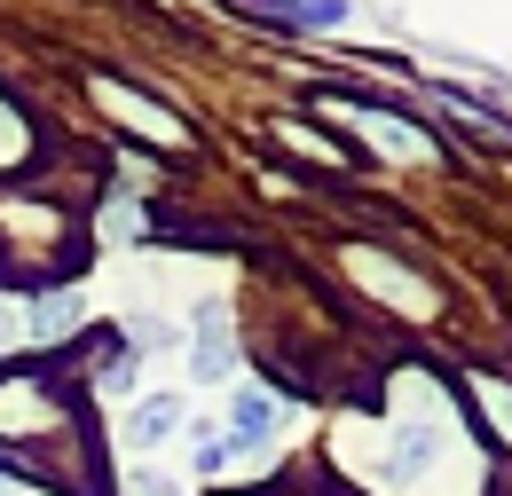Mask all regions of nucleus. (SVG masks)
<instances>
[{
    "label": "nucleus",
    "instance_id": "5",
    "mask_svg": "<svg viewBox=\"0 0 512 496\" xmlns=\"http://www.w3.org/2000/svg\"><path fill=\"white\" fill-rule=\"evenodd\" d=\"M363 126H371V142L379 150H394V158H410V166H426V134L402 119H386V111H363Z\"/></svg>",
    "mask_w": 512,
    "mask_h": 496
},
{
    "label": "nucleus",
    "instance_id": "10",
    "mask_svg": "<svg viewBox=\"0 0 512 496\" xmlns=\"http://www.w3.org/2000/svg\"><path fill=\"white\" fill-rule=\"evenodd\" d=\"M134 363H142V355H134ZM134 363H127V347H111V363H103V386H111V394H127Z\"/></svg>",
    "mask_w": 512,
    "mask_h": 496
},
{
    "label": "nucleus",
    "instance_id": "12",
    "mask_svg": "<svg viewBox=\"0 0 512 496\" xmlns=\"http://www.w3.org/2000/svg\"><path fill=\"white\" fill-rule=\"evenodd\" d=\"M489 402H497V410H505V434H512V394H505V386H489Z\"/></svg>",
    "mask_w": 512,
    "mask_h": 496
},
{
    "label": "nucleus",
    "instance_id": "3",
    "mask_svg": "<svg viewBox=\"0 0 512 496\" xmlns=\"http://www.w3.org/2000/svg\"><path fill=\"white\" fill-rule=\"evenodd\" d=\"M434 457H442V434H434V426H402V434H394V449H386V481H418V473H426V465H434Z\"/></svg>",
    "mask_w": 512,
    "mask_h": 496
},
{
    "label": "nucleus",
    "instance_id": "6",
    "mask_svg": "<svg viewBox=\"0 0 512 496\" xmlns=\"http://www.w3.org/2000/svg\"><path fill=\"white\" fill-rule=\"evenodd\" d=\"M71 323H79V292H48V300L32 308V331H40V339H64Z\"/></svg>",
    "mask_w": 512,
    "mask_h": 496
},
{
    "label": "nucleus",
    "instance_id": "4",
    "mask_svg": "<svg viewBox=\"0 0 512 496\" xmlns=\"http://www.w3.org/2000/svg\"><path fill=\"white\" fill-rule=\"evenodd\" d=\"M174 426H182V402L174 394H150V402H134V418H127V449H158Z\"/></svg>",
    "mask_w": 512,
    "mask_h": 496
},
{
    "label": "nucleus",
    "instance_id": "7",
    "mask_svg": "<svg viewBox=\"0 0 512 496\" xmlns=\"http://www.w3.org/2000/svg\"><path fill=\"white\" fill-rule=\"evenodd\" d=\"M347 8L339 0H323V8H260V24H292V32H323V24H339Z\"/></svg>",
    "mask_w": 512,
    "mask_h": 496
},
{
    "label": "nucleus",
    "instance_id": "1",
    "mask_svg": "<svg viewBox=\"0 0 512 496\" xmlns=\"http://www.w3.org/2000/svg\"><path fill=\"white\" fill-rule=\"evenodd\" d=\"M229 371H237V355H229V308L205 300L197 308V339H190V378L213 386V378H229Z\"/></svg>",
    "mask_w": 512,
    "mask_h": 496
},
{
    "label": "nucleus",
    "instance_id": "11",
    "mask_svg": "<svg viewBox=\"0 0 512 496\" xmlns=\"http://www.w3.org/2000/svg\"><path fill=\"white\" fill-rule=\"evenodd\" d=\"M134 496H182V489H174L166 473H134Z\"/></svg>",
    "mask_w": 512,
    "mask_h": 496
},
{
    "label": "nucleus",
    "instance_id": "2",
    "mask_svg": "<svg viewBox=\"0 0 512 496\" xmlns=\"http://www.w3.org/2000/svg\"><path fill=\"white\" fill-rule=\"evenodd\" d=\"M229 418H237V426H229V449H268V441H276V394L245 386Z\"/></svg>",
    "mask_w": 512,
    "mask_h": 496
},
{
    "label": "nucleus",
    "instance_id": "9",
    "mask_svg": "<svg viewBox=\"0 0 512 496\" xmlns=\"http://www.w3.org/2000/svg\"><path fill=\"white\" fill-rule=\"evenodd\" d=\"M190 449H197V473H221V465H229V441H221V434H205V426L190 434Z\"/></svg>",
    "mask_w": 512,
    "mask_h": 496
},
{
    "label": "nucleus",
    "instance_id": "8",
    "mask_svg": "<svg viewBox=\"0 0 512 496\" xmlns=\"http://www.w3.org/2000/svg\"><path fill=\"white\" fill-rule=\"evenodd\" d=\"M103 237H111V245H134V237H142V205H111V213H103Z\"/></svg>",
    "mask_w": 512,
    "mask_h": 496
}]
</instances>
